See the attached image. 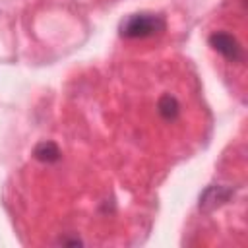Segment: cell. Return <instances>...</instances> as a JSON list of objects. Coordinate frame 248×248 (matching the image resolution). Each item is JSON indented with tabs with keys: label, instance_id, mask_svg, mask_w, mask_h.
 I'll list each match as a JSON object with an SVG mask.
<instances>
[{
	"label": "cell",
	"instance_id": "1",
	"mask_svg": "<svg viewBox=\"0 0 248 248\" xmlns=\"http://www.w3.org/2000/svg\"><path fill=\"white\" fill-rule=\"evenodd\" d=\"M167 29V19L155 12H138L126 16L118 25V35L124 39H147L161 35Z\"/></svg>",
	"mask_w": 248,
	"mask_h": 248
},
{
	"label": "cell",
	"instance_id": "2",
	"mask_svg": "<svg viewBox=\"0 0 248 248\" xmlns=\"http://www.w3.org/2000/svg\"><path fill=\"white\" fill-rule=\"evenodd\" d=\"M207 43H209V46L213 50H217L229 62H242L244 60V48L240 46V43L236 41V37L231 35V33H227V31H213L209 35Z\"/></svg>",
	"mask_w": 248,
	"mask_h": 248
},
{
	"label": "cell",
	"instance_id": "3",
	"mask_svg": "<svg viewBox=\"0 0 248 248\" xmlns=\"http://www.w3.org/2000/svg\"><path fill=\"white\" fill-rule=\"evenodd\" d=\"M232 196V188L229 186H219V184H211L207 186L202 196H200V209L202 211H211L215 207H219L221 203H225L229 198Z\"/></svg>",
	"mask_w": 248,
	"mask_h": 248
},
{
	"label": "cell",
	"instance_id": "4",
	"mask_svg": "<svg viewBox=\"0 0 248 248\" xmlns=\"http://www.w3.org/2000/svg\"><path fill=\"white\" fill-rule=\"evenodd\" d=\"M33 157L37 159V161H41V163H56V161H60V157H62V151H60V147L54 143V141H39L37 145H35V149H33Z\"/></svg>",
	"mask_w": 248,
	"mask_h": 248
},
{
	"label": "cell",
	"instance_id": "5",
	"mask_svg": "<svg viewBox=\"0 0 248 248\" xmlns=\"http://www.w3.org/2000/svg\"><path fill=\"white\" fill-rule=\"evenodd\" d=\"M157 112L165 118V120H176L180 114V103L176 101L174 95L165 93L161 95V99L157 101Z\"/></svg>",
	"mask_w": 248,
	"mask_h": 248
}]
</instances>
